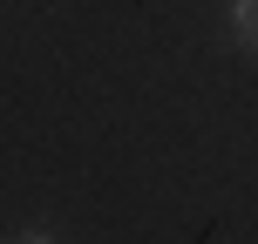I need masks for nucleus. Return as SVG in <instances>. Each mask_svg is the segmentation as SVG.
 Here are the masks:
<instances>
[{
    "instance_id": "nucleus-1",
    "label": "nucleus",
    "mask_w": 258,
    "mask_h": 244,
    "mask_svg": "<svg viewBox=\"0 0 258 244\" xmlns=\"http://www.w3.org/2000/svg\"><path fill=\"white\" fill-rule=\"evenodd\" d=\"M231 34L245 48H258V0H231Z\"/></svg>"
},
{
    "instance_id": "nucleus-2",
    "label": "nucleus",
    "mask_w": 258,
    "mask_h": 244,
    "mask_svg": "<svg viewBox=\"0 0 258 244\" xmlns=\"http://www.w3.org/2000/svg\"><path fill=\"white\" fill-rule=\"evenodd\" d=\"M21 244H54V231H27V237H21Z\"/></svg>"
}]
</instances>
